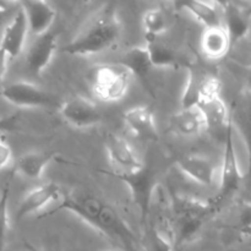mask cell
Instances as JSON below:
<instances>
[{
    "label": "cell",
    "mask_w": 251,
    "mask_h": 251,
    "mask_svg": "<svg viewBox=\"0 0 251 251\" xmlns=\"http://www.w3.org/2000/svg\"><path fill=\"white\" fill-rule=\"evenodd\" d=\"M249 115H250V122H251V97L249 100Z\"/></svg>",
    "instance_id": "cell-34"
},
{
    "label": "cell",
    "mask_w": 251,
    "mask_h": 251,
    "mask_svg": "<svg viewBox=\"0 0 251 251\" xmlns=\"http://www.w3.org/2000/svg\"><path fill=\"white\" fill-rule=\"evenodd\" d=\"M223 26L229 36L232 49L249 34L251 28V12L235 2H225Z\"/></svg>",
    "instance_id": "cell-17"
},
{
    "label": "cell",
    "mask_w": 251,
    "mask_h": 251,
    "mask_svg": "<svg viewBox=\"0 0 251 251\" xmlns=\"http://www.w3.org/2000/svg\"><path fill=\"white\" fill-rule=\"evenodd\" d=\"M59 34L53 29L43 36L37 37L27 51L26 65L29 73L34 76H41L55 55L58 48Z\"/></svg>",
    "instance_id": "cell-11"
},
{
    "label": "cell",
    "mask_w": 251,
    "mask_h": 251,
    "mask_svg": "<svg viewBox=\"0 0 251 251\" xmlns=\"http://www.w3.org/2000/svg\"><path fill=\"white\" fill-rule=\"evenodd\" d=\"M20 115L17 113L11 115H7V117H1L0 118V132L4 134L6 131H14L17 127V122H19Z\"/></svg>",
    "instance_id": "cell-29"
},
{
    "label": "cell",
    "mask_w": 251,
    "mask_h": 251,
    "mask_svg": "<svg viewBox=\"0 0 251 251\" xmlns=\"http://www.w3.org/2000/svg\"><path fill=\"white\" fill-rule=\"evenodd\" d=\"M61 118L76 129H88L102 122L103 117L98 105L83 96H75L59 105Z\"/></svg>",
    "instance_id": "cell-9"
},
{
    "label": "cell",
    "mask_w": 251,
    "mask_h": 251,
    "mask_svg": "<svg viewBox=\"0 0 251 251\" xmlns=\"http://www.w3.org/2000/svg\"><path fill=\"white\" fill-rule=\"evenodd\" d=\"M176 168L194 183L201 186L213 185L217 174L215 163L201 154H184L176 159Z\"/></svg>",
    "instance_id": "cell-14"
},
{
    "label": "cell",
    "mask_w": 251,
    "mask_h": 251,
    "mask_svg": "<svg viewBox=\"0 0 251 251\" xmlns=\"http://www.w3.org/2000/svg\"><path fill=\"white\" fill-rule=\"evenodd\" d=\"M125 126L136 137L145 142H156L159 140L158 129L152 109L147 105H136L123 115Z\"/></svg>",
    "instance_id": "cell-12"
},
{
    "label": "cell",
    "mask_w": 251,
    "mask_h": 251,
    "mask_svg": "<svg viewBox=\"0 0 251 251\" xmlns=\"http://www.w3.org/2000/svg\"><path fill=\"white\" fill-rule=\"evenodd\" d=\"M103 251H112V250H103Z\"/></svg>",
    "instance_id": "cell-36"
},
{
    "label": "cell",
    "mask_w": 251,
    "mask_h": 251,
    "mask_svg": "<svg viewBox=\"0 0 251 251\" xmlns=\"http://www.w3.org/2000/svg\"><path fill=\"white\" fill-rule=\"evenodd\" d=\"M28 21V28L33 36L39 37L51 31L56 11L51 4L43 0H25L19 2Z\"/></svg>",
    "instance_id": "cell-18"
},
{
    "label": "cell",
    "mask_w": 251,
    "mask_h": 251,
    "mask_svg": "<svg viewBox=\"0 0 251 251\" xmlns=\"http://www.w3.org/2000/svg\"><path fill=\"white\" fill-rule=\"evenodd\" d=\"M215 76V74L196 64L186 66V80L180 98L181 109L198 107L206 87Z\"/></svg>",
    "instance_id": "cell-16"
},
{
    "label": "cell",
    "mask_w": 251,
    "mask_h": 251,
    "mask_svg": "<svg viewBox=\"0 0 251 251\" xmlns=\"http://www.w3.org/2000/svg\"><path fill=\"white\" fill-rule=\"evenodd\" d=\"M142 29L146 41H154L168 29L169 20L161 7H151L142 15Z\"/></svg>",
    "instance_id": "cell-25"
},
{
    "label": "cell",
    "mask_w": 251,
    "mask_h": 251,
    "mask_svg": "<svg viewBox=\"0 0 251 251\" xmlns=\"http://www.w3.org/2000/svg\"><path fill=\"white\" fill-rule=\"evenodd\" d=\"M181 10L191 15L205 28L223 26L222 2L218 1H184L179 2Z\"/></svg>",
    "instance_id": "cell-20"
},
{
    "label": "cell",
    "mask_w": 251,
    "mask_h": 251,
    "mask_svg": "<svg viewBox=\"0 0 251 251\" xmlns=\"http://www.w3.org/2000/svg\"><path fill=\"white\" fill-rule=\"evenodd\" d=\"M25 247H26V249L27 250H29V251H39L38 249H37V248H34L33 245L32 244H29V243H25Z\"/></svg>",
    "instance_id": "cell-33"
},
{
    "label": "cell",
    "mask_w": 251,
    "mask_h": 251,
    "mask_svg": "<svg viewBox=\"0 0 251 251\" xmlns=\"http://www.w3.org/2000/svg\"><path fill=\"white\" fill-rule=\"evenodd\" d=\"M27 251H29V250H27Z\"/></svg>",
    "instance_id": "cell-37"
},
{
    "label": "cell",
    "mask_w": 251,
    "mask_h": 251,
    "mask_svg": "<svg viewBox=\"0 0 251 251\" xmlns=\"http://www.w3.org/2000/svg\"><path fill=\"white\" fill-rule=\"evenodd\" d=\"M232 228L239 239H247L251 237V202L244 201L238 206Z\"/></svg>",
    "instance_id": "cell-26"
},
{
    "label": "cell",
    "mask_w": 251,
    "mask_h": 251,
    "mask_svg": "<svg viewBox=\"0 0 251 251\" xmlns=\"http://www.w3.org/2000/svg\"><path fill=\"white\" fill-rule=\"evenodd\" d=\"M200 48L203 56L210 60H220L225 58L232 49L229 36L225 26L205 28L201 36Z\"/></svg>",
    "instance_id": "cell-21"
},
{
    "label": "cell",
    "mask_w": 251,
    "mask_h": 251,
    "mask_svg": "<svg viewBox=\"0 0 251 251\" xmlns=\"http://www.w3.org/2000/svg\"><path fill=\"white\" fill-rule=\"evenodd\" d=\"M12 158V151L10 145L5 141L4 136L0 139V171L9 166Z\"/></svg>",
    "instance_id": "cell-28"
},
{
    "label": "cell",
    "mask_w": 251,
    "mask_h": 251,
    "mask_svg": "<svg viewBox=\"0 0 251 251\" xmlns=\"http://www.w3.org/2000/svg\"><path fill=\"white\" fill-rule=\"evenodd\" d=\"M171 126L176 135L181 137H198L207 131L206 120L199 107L181 109L171 119Z\"/></svg>",
    "instance_id": "cell-19"
},
{
    "label": "cell",
    "mask_w": 251,
    "mask_h": 251,
    "mask_svg": "<svg viewBox=\"0 0 251 251\" xmlns=\"http://www.w3.org/2000/svg\"><path fill=\"white\" fill-rule=\"evenodd\" d=\"M120 34L122 24L117 11L104 7L64 47L63 51L75 56L96 55L112 48L119 41Z\"/></svg>",
    "instance_id": "cell-2"
},
{
    "label": "cell",
    "mask_w": 251,
    "mask_h": 251,
    "mask_svg": "<svg viewBox=\"0 0 251 251\" xmlns=\"http://www.w3.org/2000/svg\"><path fill=\"white\" fill-rule=\"evenodd\" d=\"M198 107L205 117L207 131L213 136L225 140L233 118L222 97V82L218 76H216L207 86Z\"/></svg>",
    "instance_id": "cell-6"
},
{
    "label": "cell",
    "mask_w": 251,
    "mask_h": 251,
    "mask_svg": "<svg viewBox=\"0 0 251 251\" xmlns=\"http://www.w3.org/2000/svg\"><path fill=\"white\" fill-rule=\"evenodd\" d=\"M63 195L60 186L55 183H46L37 188L32 189L29 193L26 194L24 200L21 201L17 210V220H22L33 213L39 212L47 206L55 203Z\"/></svg>",
    "instance_id": "cell-15"
},
{
    "label": "cell",
    "mask_w": 251,
    "mask_h": 251,
    "mask_svg": "<svg viewBox=\"0 0 251 251\" xmlns=\"http://www.w3.org/2000/svg\"><path fill=\"white\" fill-rule=\"evenodd\" d=\"M153 69H176L180 66V58L173 48L157 39L146 41L145 44Z\"/></svg>",
    "instance_id": "cell-24"
},
{
    "label": "cell",
    "mask_w": 251,
    "mask_h": 251,
    "mask_svg": "<svg viewBox=\"0 0 251 251\" xmlns=\"http://www.w3.org/2000/svg\"><path fill=\"white\" fill-rule=\"evenodd\" d=\"M58 156L54 152H28L17 159L16 172L31 180H37L43 176L47 167Z\"/></svg>",
    "instance_id": "cell-23"
},
{
    "label": "cell",
    "mask_w": 251,
    "mask_h": 251,
    "mask_svg": "<svg viewBox=\"0 0 251 251\" xmlns=\"http://www.w3.org/2000/svg\"><path fill=\"white\" fill-rule=\"evenodd\" d=\"M9 199L10 180L7 181L0 195V251H4L6 235L9 232Z\"/></svg>",
    "instance_id": "cell-27"
},
{
    "label": "cell",
    "mask_w": 251,
    "mask_h": 251,
    "mask_svg": "<svg viewBox=\"0 0 251 251\" xmlns=\"http://www.w3.org/2000/svg\"><path fill=\"white\" fill-rule=\"evenodd\" d=\"M118 64L124 66L132 76L139 78L144 83L145 87L150 88L149 76L150 73L153 70V66L150 60L146 47H134V48L129 49L120 56Z\"/></svg>",
    "instance_id": "cell-22"
},
{
    "label": "cell",
    "mask_w": 251,
    "mask_h": 251,
    "mask_svg": "<svg viewBox=\"0 0 251 251\" xmlns=\"http://www.w3.org/2000/svg\"><path fill=\"white\" fill-rule=\"evenodd\" d=\"M28 32V21L26 14L19 4V9L15 11L12 19L5 26L0 41V48L4 49L10 59L17 58L22 53Z\"/></svg>",
    "instance_id": "cell-13"
},
{
    "label": "cell",
    "mask_w": 251,
    "mask_h": 251,
    "mask_svg": "<svg viewBox=\"0 0 251 251\" xmlns=\"http://www.w3.org/2000/svg\"><path fill=\"white\" fill-rule=\"evenodd\" d=\"M105 151L108 161L114 168L113 172L120 173H135L144 168L146 164L140 158L134 147L126 139L117 134L107 135L105 137Z\"/></svg>",
    "instance_id": "cell-10"
},
{
    "label": "cell",
    "mask_w": 251,
    "mask_h": 251,
    "mask_svg": "<svg viewBox=\"0 0 251 251\" xmlns=\"http://www.w3.org/2000/svg\"><path fill=\"white\" fill-rule=\"evenodd\" d=\"M171 200L176 248H178L191 242L199 234L215 207L212 202H203L183 195H172Z\"/></svg>",
    "instance_id": "cell-3"
},
{
    "label": "cell",
    "mask_w": 251,
    "mask_h": 251,
    "mask_svg": "<svg viewBox=\"0 0 251 251\" xmlns=\"http://www.w3.org/2000/svg\"><path fill=\"white\" fill-rule=\"evenodd\" d=\"M0 96L19 108H44L55 103L50 93L28 81H15L1 88Z\"/></svg>",
    "instance_id": "cell-8"
},
{
    "label": "cell",
    "mask_w": 251,
    "mask_h": 251,
    "mask_svg": "<svg viewBox=\"0 0 251 251\" xmlns=\"http://www.w3.org/2000/svg\"><path fill=\"white\" fill-rule=\"evenodd\" d=\"M55 211H68L80 220L119 244L125 251H146L145 242L135 233L120 213L102 199L87 193H70L60 196L55 203Z\"/></svg>",
    "instance_id": "cell-1"
},
{
    "label": "cell",
    "mask_w": 251,
    "mask_h": 251,
    "mask_svg": "<svg viewBox=\"0 0 251 251\" xmlns=\"http://www.w3.org/2000/svg\"><path fill=\"white\" fill-rule=\"evenodd\" d=\"M107 174L119 179L126 184L131 194L132 201L140 213V220L144 227H147L149 222L150 206H151L152 196L154 189L158 185L156 179V173L152 168L145 166L141 171L135 173H120V172H108Z\"/></svg>",
    "instance_id": "cell-7"
},
{
    "label": "cell",
    "mask_w": 251,
    "mask_h": 251,
    "mask_svg": "<svg viewBox=\"0 0 251 251\" xmlns=\"http://www.w3.org/2000/svg\"><path fill=\"white\" fill-rule=\"evenodd\" d=\"M235 136H237L235 135V123L232 119L225 140H223L225 151H223V159L220 168V176H218L220 178L218 194L215 200L211 201L215 210L223 201L228 200L238 193L243 179H244V174H243L242 167L239 163V157H238Z\"/></svg>",
    "instance_id": "cell-4"
},
{
    "label": "cell",
    "mask_w": 251,
    "mask_h": 251,
    "mask_svg": "<svg viewBox=\"0 0 251 251\" xmlns=\"http://www.w3.org/2000/svg\"><path fill=\"white\" fill-rule=\"evenodd\" d=\"M9 56L5 53V50L2 48H0V78L4 77L5 73H6L7 69V61H9Z\"/></svg>",
    "instance_id": "cell-30"
},
{
    "label": "cell",
    "mask_w": 251,
    "mask_h": 251,
    "mask_svg": "<svg viewBox=\"0 0 251 251\" xmlns=\"http://www.w3.org/2000/svg\"><path fill=\"white\" fill-rule=\"evenodd\" d=\"M7 12H9V9L6 7V5L4 4H0V25L2 24L5 19L7 16Z\"/></svg>",
    "instance_id": "cell-31"
},
{
    "label": "cell",
    "mask_w": 251,
    "mask_h": 251,
    "mask_svg": "<svg viewBox=\"0 0 251 251\" xmlns=\"http://www.w3.org/2000/svg\"><path fill=\"white\" fill-rule=\"evenodd\" d=\"M248 90H249L250 97H251V69L249 70V74H248Z\"/></svg>",
    "instance_id": "cell-32"
},
{
    "label": "cell",
    "mask_w": 251,
    "mask_h": 251,
    "mask_svg": "<svg viewBox=\"0 0 251 251\" xmlns=\"http://www.w3.org/2000/svg\"><path fill=\"white\" fill-rule=\"evenodd\" d=\"M131 78V74L120 64H102L91 73V87L100 100L115 103L127 95Z\"/></svg>",
    "instance_id": "cell-5"
},
{
    "label": "cell",
    "mask_w": 251,
    "mask_h": 251,
    "mask_svg": "<svg viewBox=\"0 0 251 251\" xmlns=\"http://www.w3.org/2000/svg\"><path fill=\"white\" fill-rule=\"evenodd\" d=\"M1 137H2V134H1V132H0V139H1Z\"/></svg>",
    "instance_id": "cell-35"
}]
</instances>
